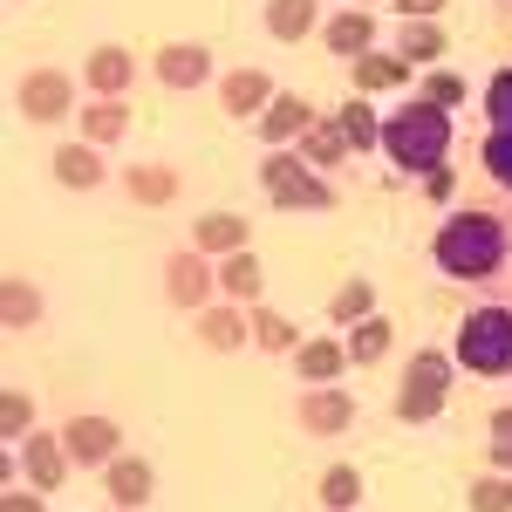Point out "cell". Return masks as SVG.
I'll list each match as a JSON object with an SVG mask.
<instances>
[{"mask_svg":"<svg viewBox=\"0 0 512 512\" xmlns=\"http://www.w3.org/2000/svg\"><path fill=\"white\" fill-rule=\"evenodd\" d=\"M472 512H512V478H478L472 485Z\"/></svg>","mask_w":512,"mask_h":512,"instance_id":"cell-32","label":"cell"},{"mask_svg":"<svg viewBox=\"0 0 512 512\" xmlns=\"http://www.w3.org/2000/svg\"><path fill=\"white\" fill-rule=\"evenodd\" d=\"M437 260H444V274H458V280L499 274V260H506V233H499L492 219H478V212H458V219L437 233Z\"/></svg>","mask_w":512,"mask_h":512,"instance_id":"cell-2","label":"cell"},{"mask_svg":"<svg viewBox=\"0 0 512 512\" xmlns=\"http://www.w3.org/2000/svg\"><path fill=\"white\" fill-rule=\"evenodd\" d=\"M0 512H41V499H28V492H7V506Z\"/></svg>","mask_w":512,"mask_h":512,"instance_id":"cell-40","label":"cell"},{"mask_svg":"<svg viewBox=\"0 0 512 512\" xmlns=\"http://www.w3.org/2000/svg\"><path fill=\"white\" fill-rule=\"evenodd\" d=\"M21 110L41 123H55V117H69V76H55V69H41V76L21 82Z\"/></svg>","mask_w":512,"mask_h":512,"instance_id":"cell-8","label":"cell"},{"mask_svg":"<svg viewBox=\"0 0 512 512\" xmlns=\"http://www.w3.org/2000/svg\"><path fill=\"white\" fill-rule=\"evenodd\" d=\"M158 76L171 82V89H198V82L212 76V55H205V41H171L158 55Z\"/></svg>","mask_w":512,"mask_h":512,"instance_id":"cell-7","label":"cell"},{"mask_svg":"<svg viewBox=\"0 0 512 512\" xmlns=\"http://www.w3.org/2000/svg\"><path fill=\"white\" fill-rule=\"evenodd\" d=\"M349 417H355V403L342 390H308V403H301V424H308L315 437H335Z\"/></svg>","mask_w":512,"mask_h":512,"instance_id":"cell-9","label":"cell"},{"mask_svg":"<svg viewBox=\"0 0 512 512\" xmlns=\"http://www.w3.org/2000/svg\"><path fill=\"white\" fill-rule=\"evenodd\" d=\"M0 417H7L0 431H7V437H21V431H28V424H35V403H28V396H21V390H7V403H0Z\"/></svg>","mask_w":512,"mask_h":512,"instance_id":"cell-37","label":"cell"},{"mask_svg":"<svg viewBox=\"0 0 512 512\" xmlns=\"http://www.w3.org/2000/svg\"><path fill=\"white\" fill-rule=\"evenodd\" d=\"M369 308H376V294H369V280H349V287L335 294V308H328V315H335V321H369Z\"/></svg>","mask_w":512,"mask_h":512,"instance_id":"cell-30","label":"cell"},{"mask_svg":"<svg viewBox=\"0 0 512 512\" xmlns=\"http://www.w3.org/2000/svg\"><path fill=\"white\" fill-rule=\"evenodd\" d=\"M219 287H226L233 301H253V294H260V260H253V253H226V267H219Z\"/></svg>","mask_w":512,"mask_h":512,"instance_id":"cell-25","label":"cell"},{"mask_svg":"<svg viewBox=\"0 0 512 512\" xmlns=\"http://www.w3.org/2000/svg\"><path fill=\"white\" fill-rule=\"evenodd\" d=\"M62 444H69V458H82V465H110V458H117V424L76 417V424L62 431Z\"/></svg>","mask_w":512,"mask_h":512,"instance_id":"cell-6","label":"cell"},{"mask_svg":"<svg viewBox=\"0 0 512 512\" xmlns=\"http://www.w3.org/2000/svg\"><path fill=\"white\" fill-rule=\"evenodd\" d=\"M260 178H267V192H274L280 205H294V212H315V205H328V185L315 178V164L294 158V151H274Z\"/></svg>","mask_w":512,"mask_h":512,"instance_id":"cell-5","label":"cell"},{"mask_svg":"<svg viewBox=\"0 0 512 512\" xmlns=\"http://www.w3.org/2000/svg\"><path fill=\"white\" fill-rule=\"evenodd\" d=\"M55 178L76 185V192L103 185V151H96V144H62V151H55Z\"/></svg>","mask_w":512,"mask_h":512,"instance_id":"cell-10","label":"cell"},{"mask_svg":"<svg viewBox=\"0 0 512 512\" xmlns=\"http://www.w3.org/2000/svg\"><path fill=\"white\" fill-rule=\"evenodd\" d=\"M21 465H28V478H35L41 492H55V485H62V465H69V444H55V437H28Z\"/></svg>","mask_w":512,"mask_h":512,"instance_id":"cell-11","label":"cell"},{"mask_svg":"<svg viewBox=\"0 0 512 512\" xmlns=\"http://www.w3.org/2000/svg\"><path fill=\"white\" fill-rule=\"evenodd\" d=\"M198 253H246V219L239 212H205L198 219Z\"/></svg>","mask_w":512,"mask_h":512,"instance_id":"cell-13","label":"cell"},{"mask_svg":"<svg viewBox=\"0 0 512 512\" xmlns=\"http://www.w3.org/2000/svg\"><path fill=\"white\" fill-rule=\"evenodd\" d=\"M342 362H349V349H335V342H301V349H294V369H301L308 383H335Z\"/></svg>","mask_w":512,"mask_h":512,"instance_id":"cell-19","label":"cell"},{"mask_svg":"<svg viewBox=\"0 0 512 512\" xmlns=\"http://www.w3.org/2000/svg\"><path fill=\"white\" fill-rule=\"evenodd\" d=\"M35 315H41V294L28 287V280H7V321H14V328H28Z\"/></svg>","mask_w":512,"mask_h":512,"instance_id":"cell-31","label":"cell"},{"mask_svg":"<svg viewBox=\"0 0 512 512\" xmlns=\"http://www.w3.org/2000/svg\"><path fill=\"white\" fill-rule=\"evenodd\" d=\"M383 144L403 171H437L444 164V144H451V123L437 103H403L390 123H383Z\"/></svg>","mask_w":512,"mask_h":512,"instance_id":"cell-1","label":"cell"},{"mask_svg":"<svg viewBox=\"0 0 512 512\" xmlns=\"http://www.w3.org/2000/svg\"><path fill=\"white\" fill-rule=\"evenodd\" d=\"M130 192L144 198V205H164V198L178 192V178H171L164 164H137V171H130Z\"/></svg>","mask_w":512,"mask_h":512,"instance_id":"cell-28","label":"cell"},{"mask_svg":"<svg viewBox=\"0 0 512 512\" xmlns=\"http://www.w3.org/2000/svg\"><path fill=\"white\" fill-rule=\"evenodd\" d=\"M308 123H315V110H308L301 96H280L274 110H267V137H274V144H287V137H308Z\"/></svg>","mask_w":512,"mask_h":512,"instance_id":"cell-23","label":"cell"},{"mask_svg":"<svg viewBox=\"0 0 512 512\" xmlns=\"http://www.w3.org/2000/svg\"><path fill=\"white\" fill-rule=\"evenodd\" d=\"M485 171H492L499 185H512V130H492V137H485Z\"/></svg>","mask_w":512,"mask_h":512,"instance_id":"cell-35","label":"cell"},{"mask_svg":"<svg viewBox=\"0 0 512 512\" xmlns=\"http://www.w3.org/2000/svg\"><path fill=\"white\" fill-rule=\"evenodd\" d=\"M301 158L321 164V171H328V164H342V158H349V130H342V123H308V137H301Z\"/></svg>","mask_w":512,"mask_h":512,"instance_id":"cell-17","label":"cell"},{"mask_svg":"<svg viewBox=\"0 0 512 512\" xmlns=\"http://www.w3.org/2000/svg\"><path fill=\"white\" fill-rule=\"evenodd\" d=\"M123 103L117 96H96V103H89V110H82V130H89V144H117L123 137Z\"/></svg>","mask_w":512,"mask_h":512,"instance_id":"cell-22","label":"cell"},{"mask_svg":"<svg viewBox=\"0 0 512 512\" xmlns=\"http://www.w3.org/2000/svg\"><path fill=\"white\" fill-rule=\"evenodd\" d=\"M355 499H362V472L335 465V472L321 478V506H328V512H355Z\"/></svg>","mask_w":512,"mask_h":512,"instance_id":"cell-27","label":"cell"},{"mask_svg":"<svg viewBox=\"0 0 512 512\" xmlns=\"http://www.w3.org/2000/svg\"><path fill=\"white\" fill-rule=\"evenodd\" d=\"M198 335H205V349H239V342H246V321H239L233 308H205Z\"/></svg>","mask_w":512,"mask_h":512,"instance_id":"cell-26","label":"cell"},{"mask_svg":"<svg viewBox=\"0 0 512 512\" xmlns=\"http://www.w3.org/2000/svg\"><path fill=\"white\" fill-rule=\"evenodd\" d=\"M444 390H451V362L444 355H417L410 376H403V396H396V417L403 424H431L444 410Z\"/></svg>","mask_w":512,"mask_h":512,"instance_id":"cell-4","label":"cell"},{"mask_svg":"<svg viewBox=\"0 0 512 512\" xmlns=\"http://www.w3.org/2000/svg\"><path fill=\"white\" fill-rule=\"evenodd\" d=\"M383 349H390V321H355V335H349V362H376Z\"/></svg>","mask_w":512,"mask_h":512,"instance_id":"cell-29","label":"cell"},{"mask_svg":"<svg viewBox=\"0 0 512 512\" xmlns=\"http://www.w3.org/2000/svg\"><path fill=\"white\" fill-rule=\"evenodd\" d=\"M369 41H376V21H369L362 7L328 21V48H335V55H349V62H355V55H369Z\"/></svg>","mask_w":512,"mask_h":512,"instance_id":"cell-15","label":"cell"},{"mask_svg":"<svg viewBox=\"0 0 512 512\" xmlns=\"http://www.w3.org/2000/svg\"><path fill=\"white\" fill-rule=\"evenodd\" d=\"M396 7H403L410 21H431V14H437V7H444V0H396Z\"/></svg>","mask_w":512,"mask_h":512,"instance_id":"cell-39","label":"cell"},{"mask_svg":"<svg viewBox=\"0 0 512 512\" xmlns=\"http://www.w3.org/2000/svg\"><path fill=\"white\" fill-rule=\"evenodd\" d=\"M458 362L478 376H506L512 369V308H485L458 328Z\"/></svg>","mask_w":512,"mask_h":512,"instance_id":"cell-3","label":"cell"},{"mask_svg":"<svg viewBox=\"0 0 512 512\" xmlns=\"http://www.w3.org/2000/svg\"><path fill=\"white\" fill-rule=\"evenodd\" d=\"M342 130H349L355 151H369V144L383 137V130H376V117H369V103H349V110H342Z\"/></svg>","mask_w":512,"mask_h":512,"instance_id":"cell-34","label":"cell"},{"mask_svg":"<svg viewBox=\"0 0 512 512\" xmlns=\"http://www.w3.org/2000/svg\"><path fill=\"white\" fill-rule=\"evenodd\" d=\"M458 96H465V82H458V76H431V82H424V103H437V110H451Z\"/></svg>","mask_w":512,"mask_h":512,"instance_id":"cell-38","label":"cell"},{"mask_svg":"<svg viewBox=\"0 0 512 512\" xmlns=\"http://www.w3.org/2000/svg\"><path fill=\"white\" fill-rule=\"evenodd\" d=\"M130 76H137V62H130L123 48H96V55H89V89H96V96H123Z\"/></svg>","mask_w":512,"mask_h":512,"instance_id":"cell-12","label":"cell"},{"mask_svg":"<svg viewBox=\"0 0 512 512\" xmlns=\"http://www.w3.org/2000/svg\"><path fill=\"white\" fill-rule=\"evenodd\" d=\"M110 492H117L123 512H137L151 499V465H144V458H110Z\"/></svg>","mask_w":512,"mask_h":512,"instance_id":"cell-14","label":"cell"},{"mask_svg":"<svg viewBox=\"0 0 512 512\" xmlns=\"http://www.w3.org/2000/svg\"><path fill=\"white\" fill-rule=\"evenodd\" d=\"M253 335H260V349H301L287 315H253Z\"/></svg>","mask_w":512,"mask_h":512,"instance_id":"cell-33","label":"cell"},{"mask_svg":"<svg viewBox=\"0 0 512 512\" xmlns=\"http://www.w3.org/2000/svg\"><path fill=\"white\" fill-rule=\"evenodd\" d=\"M164 287H171V301H178V308H205V294H212V274H205V260H171Z\"/></svg>","mask_w":512,"mask_h":512,"instance_id":"cell-16","label":"cell"},{"mask_svg":"<svg viewBox=\"0 0 512 512\" xmlns=\"http://www.w3.org/2000/svg\"><path fill=\"white\" fill-rule=\"evenodd\" d=\"M267 28L274 41H301L315 28V0H267Z\"/></svg>","mask_w":512,"mask_h":512,"instance_id":"cell-20","label":"cell"},{"mask_svg":"<svg viewBox=\"0 0 512 512\" xmlns=\"http://www.w3.org/2000/svg\"><path fill=\"white\" fill-rule=\"evenodd\" d=\"M396 55H403L410 69H417V62H437V55H444V28H437V21H410V28H403V48H396Z\"/></svg>","mask_w":512,"mask_h":512,"instance_id":"cell-24","label":"cell"},{"mask_svg":"<svg viewBox=\"0 0 512 512\" xmlns=\"http://www.w3.org/2000/svg\"><path fill=\"white\" fill-rule=\"evenodd\" d=\"M267 96H274V82L260 76V69H239V76H226V96H219V103H226L233 117H253Z\"/></svg>","mask_w":512,"mask_h":512,"instance_id":"cell-18","label":"cell"},{"mask_svg":"<svg viewBox=\"0 0 512 512\" xmlns=\"http://www.w3.org/2000/svg\"><path fill=\"white\" fill-rule=\"evenodd\" d=\"M403 69H410L403 55H376V48H369V55H355V89H396Z\"/></svg>","mask_w":512,"mask_h":512,"instance_id":"cell-21","label":"cell"},{"mask_svg":"<svg viewBox=\"0 0 512 512\" xmlns=\"http://www.w3.org/2000/svg\"><path fill=\"white\" fill-rule=\"evenodd\" d=\"M485 117H492V130H512V69H506V76H492V96H485Z\"/></svg>","mask_w":512,"mask_h":512,"instance_id":"cell-36","label":"cell"},{"mask_svg":"<svg viewBox=\"0 0 512 512\" xmlns=\"http://www.w3.org/2000/svg\"><path fill=\"white\" fill-rule=\"evenodd\" d=\"M362 7H369V0H362Z\"/></svg>","mask_w":512,"mask_h":512,"instance_id":"cell-41","label":"cell"}]
</instances>
